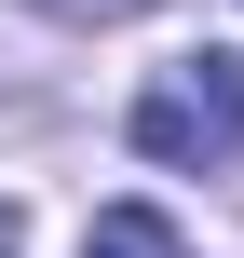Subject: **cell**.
I'll list each match as a JSON object with an SVG mask.
<instances>
[{
    "label": "cell",
    "instance_id": "cell-1",
    "mask_svg": "<svg viewBox=\"0 0 244 258\" xmlns=\"http://www.w3.org/2000/svg\"><path fill=\"white\" fill-rule=\"evenodd\" d=\"M122 136H136V163H177V177L244 163V54H231V41H204V54L149 68V95L122 109Z\"/></svg>",
    "mask_w": 244,
    "mask_h": 258
},
{
    "label": "cell",
    "instance_id": "cell-2",
    "mask_svg": "<svg viewBox=\"0 0 244 258\" xmlns=\"http://www.w3.org/2000/svg\"><path fill=\"white\" fill-rule=\"evenodd\" d=\"M82 258H190V231H177L163 204H109V218L82 231Z\"/></svg>",
    "mask_w": 244,
    "mask_h": 258
},
{
    "label": "cell",
    "instance_id": "cell-3",
    "mask_svg": "<svg viewBox=\"0 0 244 258\" xmlns=\"http://www.w3.org/2000/svg\"><path fill=\"white\" fill-rule=\"evenodd\" d=\"M41 14H136V0H41Z\"/></svg>",
    "mask_w": 244,
    "mask_h": 258
},
{
    "label": "cell",
    "instance_id": "cell-4",
    "mask_svg": "<svg viewBox=\"0 0 244 258\" xmlns=\"http://www.w3.org/2000/svg\"><path fill=\"white\" fill-rule=\"evenodd\" d=\"M0 258H27V245H14V204H0Z\"/></svg>",
    "mask_w": 244,
    "mask_h": 258
}]
</instances>
